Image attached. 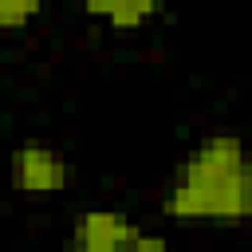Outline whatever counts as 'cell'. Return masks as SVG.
I'll return each mask as SVG.
<instances>
[{
	"mask_svg": "<svg viewBox=\"0 0 252 252\" xmlns=\"http://www.w3.org/2000/svg\"><path fill=\"white\" fill-rule=\"evenodd\" d=\"M165 217L193 224L252 220V150L240 134H209L169 173Z\"/></svg>",
	"mask_w": 252,
	"mask_h": 252,
	"instance_id": "1",
	"label": "cell"
},
{
	"mask_svg": "<svg viewBox=\"0 0 252 252\" xmlns=\"http://www.w3.org/2000/svg\"><path fill=\"white\" fill-rule=\"evenodd\" d=\"M8 177H12V185H16L24 197H55V193L71 189L75 165H71V158H63L55 146L28 138V142H20V146L12 150V158H8Z\"/></svg>",
	"mask_w": 252,
	"mask_h": 252,
	"instance_id": "2",
	"label": "cell"
},
{
	"mask_svg": "<svg viewBox=\"0 0 252 252\" xmlns=\"http://www.w3.org/2000/svg\"><path fill=\"white\" fill-rule=\"evenodd\" d=\"M138 232L142 228L118 209H83L75 217L71 240L83 248H94V252H130Z\"/></svg>",
	"mask_w": 252,
	"mask_h": 252,
	"instance_id": "3",
	"label": "cell"
},
{
	"mask_svg": "<svg viewBox=\"0 0 252 252\" xmlns=\"http://www.w3.org/2000/svg\"><path fill=\"white\" fill-rule=\"evenodd\" d=\"M83 12H87V16H102L110 28L134 32V28H142L150 16H158L161 4H154V0H87Z\"/></svg>",
	"mask_w": 252,
	"mask_h": 252,
	"instance_id": "4",
	"label": "cell"
},
{
	"mask_svg": "<svg viewBox=\"0 0 252 252\" xmlns=\"http://www.w3.org/2000/svg\"><path fill=\"white\" fill-rule=\"evenodd\" d=\"M39 16L35 0H0V28H24Z\"/></svg>",
	"mask_w": 252,
	"mask_h": 252,
	"instance_id": "5",
	"label": "cell"
},
{
	"mask_svg": "<svg viewBox=\"0 0 252 252\" xmlns=\"http://www.w3.org/2000/svg\"><path fill=\"white\" fill-rule=\"evenodd\" d=\"M130 252H173V244L165 236H158V232H138V240H134Z\"/></svg>",
	"mask_w": 252,
	"mask_h": 252,
	"instance_id": "6",
	"label": "cell"
},
{
	"mask_svg": "<svg viewBox=\"0 0 252 252\" xmlns=\"http://www.w3.org/2000/svg\"><path fill=\"white\" fill-rule=\"evenodd\" d=\"M63 252H94V248H83V244H75V240H71V244H67Z\"/></svg>",
	"mask_w": 252,
	"mask_h": 252,
	"instance_id": "7",
	"label": "cell"
}]
</instances>
